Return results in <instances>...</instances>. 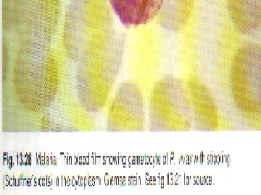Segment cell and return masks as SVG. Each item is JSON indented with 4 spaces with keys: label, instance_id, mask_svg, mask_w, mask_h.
<instances>
[{
    "label": "cell",
    "instance_id": "3957f363",
    "mask_svg": "<svg viewBox=\"0 0 261 195\" xmlns=\"http://www.w3.org/2000/svg\"><path fill=\"white\" fill-rule=\"evenodd\" d=\"M109 3L123 25L138 26L153 20L165 0H109Z\"/></svg>",
    "mask_w": 261,
    "mask_h": 195
},
{
    "label": "cell",
    "instance_id": "5b68a950",
    "mask_svg": "<svg viewBox=\"0 0 261 195\" xmlns=\"http://www.w3.org/2000/svg\"><path fill=\"white\" fill-rule=\"evenodd\" d=\"M29 5L30 0H3V20L7 28L21 29Z\"/></svg>",
    "mask_w": 261,
    "mask_h": 195
},
{
    "label": "cell",
    "instance_id": "7a4b0ae2",
    "mask_svg": "<svg viewBox=\"0 0 261 195\" xmlns=\"http://www.w3.org/2000/svg\"><path fill=\"white\" fill-rule=\"evenodd\" d=\"M119 40L111 30L94 38L80 56L77 81L82 91L106 93L116 75Z\"/></svg>",
    "mask_w": 261,
    "mask_h": 195
},
{
    "label": "cell",
    "instance_id": "277c9868",
    "mask_svg": "<svg viewBox=\"0 0 261 195\" xmlns=\"http://www.w3.org/2000/svg\"><path fill=\"white\" fill-rule=\"evenodd\" d=\"M60 15L61 0H30L28 14L20 30H37L51 37Z\"/></svg>",
    "mask_w": 261,
    "mask_h": 195
},
{
    "label": "cell",
    "instance_id": "6da1fadb",
    "mask_svg": "<svg viewBox=\"0 0 261 195\" xmlns=\"http://www.w3.org/2000/svg\"><path fill=\"white\" fill-rule=\"evenodd\" d=\"M109 0H70L65 15L63 42L67 53L80 59L87 44L113 30Z\"/></svg>",
    "mask_w": 261,
    "mask_h": 195
}]
</instances>
